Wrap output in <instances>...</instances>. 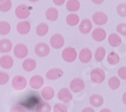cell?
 Here are the masks:
<instances>
[{
    "mask_svg": "<svg viewBox=\"0 0 126 112\" xmlns=\"http://www.w3.org/2000/svg\"><path fill=\"white\" fill-rule=\"evenodd\" d=\"M90 78L91 81L95 84H101L104 82L105 78H106V74H105V71L101 68H95L91 71L90 74Z\"/></svg>",
    "mask_w": 126,
    "mask_h": 112,
    "instance_id": "6da1fadb",
    "label": "cell"
},
{
    "mask_svg": "<svg viewBox=\"0 0 126 112\" xmlns=\"http://www.w3.org/2000/svg\"><path fill=\"white\" fill-rule=\"evenodd\" d=\"M77 57H78L77 50L75 49V48H73V47H67L64 50H63V53H62L63 60H64L65 62H67V63L75 62Z\"/></svg>",
    "mask_w": 126,
    "mask_h": 112,
    "instance_id": "7a4b0ae2",
    "label": "cell"
},
{
    "mask_svg": "<svg viewBox=\"0 0 126 112\" xmlns=\"http://www.w3.org/2000/svg\"><path fill=\"white\" fill-rule=\"evenodd\" d=\"M12 87L14 90L16 91H22L26 88L27 86V81L25 79V77L21 76V75H17L12 79Z\"/></svg>",
    "mask_w": 126,
    "mask_h": 112,
    "instance_id": "3957f363",
    "label": "cell"
},
{
    "mask_svg": "<svg viewBox=\"0 0 126 112\" xmlns=\"http://www.w3.org/2000/svg\"><path fill=\"white\" fill-rule=\"evenodd\" d=\"M49 45L52 48H62L65 45V37L63 36L61 33H55L52 34L50 39H49Z\"/></svg>",
    "mask_w": 126,
    "mask_h": 112,
    "instance_id": "277c9868",
    "label": "cell"
},
{
    "mask_svg": "<svg viewBox=\"0 0 126 112\" xmlns=\"http://www.w3.org/2000/svg\"><path fill=\"white\" fill-rule=\"evenodd\" d=\"M30 15V7L25 4H20L15 8V16L19 19H26Z\"/></svg>",
    "mask_w": 126,
    "mask_h": 112,
    "instance_id": "5b68a950",
    "label": "cell"
},
{
    "mask_svg": "<svg viewBox=\"0 0 126 112\" xmlns=\"http://www.w3.org/2000/svg\"><path fill=\"white\" fill-rule=\"evenodd\" d=\"M13 54L17 59H25L28 55V48L24 44H17L13 48Z\"/></svg>",
    "mask_w": 126,
    "mask_h": 112,
    "instance_id": "8992f818",
    "label": "cell"
},
{
    "mask_svg": "<svg viewBox=\"0 0 126 112\" xmlns=\"http://www.w3.org/2000/svg\"><path fill=\"white\" fill-rule=\"evenodd\" d=\"M85 88V82L81 78H74L70 83V89L74 93H79Z\"/></svg>",
    "mask_w": 126,
    "mask_h": 112,
    "instance_id": "52a82bcc",
    "label": "cell"
},
{
    "mask_svg": "<svg viewBox=\"0 0 126 112\" xmlns=\"http://www.w3.org/2000/svg\"><path fill=\"white\" fill-rule=\"evenodd\" d=\"M92 20L95 24L101 26V25H104V24H106L108 22V16L103 11H97V12H95L93 14Z\"/></svg>",
    "mask_w": 126,
    "mask_h": 112,
    "instance_id": "ba28073f",
    "label": "cell"
},
{
    "mask_svg": "<svg viewBox=\"0 0 126 112\" xmlns=\"http://www.w3.org/2000/svg\"><path fill=\"white\" fill-rule=\"evenodd\" d=\"M34 52L36 56L43 58V57H47L49 55L50 48H49V46L46 43H38L34 48Z\"/></svg>",
    "mask_w": 126,
    "mask_h": 112,
    "instance_id": "9c48e42d",
    "label": "cell"
},
{
    "mask_svg": "<svg viewBox=\"0 0 126 112\" xmlns=\"http://www.w3.org/2000/svg\"><path fill=\"white\" fill-rule=\"evenodd\" d=\"M79 30L82 34H88L91 30H92V27H93V24H92V21L89 19V18H85L83 19L82 21L79 22Z\"/></svg>",
    "mask_w": 126,
    "mask_h": 112,
    "instance_id": "30bf717a",
    "label": "cell"
},
{
    "mask_svg": "<svg viewBox=\"0 0 126 112\" xmlns=\"http://www.w3.org/2000/svg\"><path fill=\"white\" fill-rule=\"evenodd\" d=\"M106 36H107V33H106V30L102 27H97L95 28L92 32V37L94 40L100 43V42H103V40L106 39Z\"/></svg>",
    "mask_w": 126,
    "mask_h": 112,
    "instance_id": "8fae6325",
    "label": "cell"
},
{
    "mask_svg": "<svg viewBox=\"0 0 126 112\" xmlns=\"http://www.w3.org/2000/svg\"><path fill=\"white\" fill-rule=\"evenodd\" d=\"M92 57H93V54L91 52V49L88 48H83L79 53V60H80V62L83 63V64H88L92 60Z\"/></svg>",
    "mask_w": 126,
    "mask_h": 112,
    "instance_id": "7c38bea8",
    "label": "cell"
},
{
    "mask_svg": "<svg viewBox=\"0 0 126 112\" xmlns=\"http://www.w3.org/2000/svg\"><path fill=\"white\" fill-rule=\"evenodd\" d=\"M29 86L32 89H40L45 84V80L44 78L39 76V75H35L33 77H31L29 80Z\"/></svg>",
    "mask_w": 126,
    "mask_h": 112,
    "instance_id": "4fadbf2b",
    "label": "cell"
},
{
    "mask_svg": "<svg viewBox=\"0 0 126 112\" xmlns=\"http://www.w3.org/2000/svg\"><path fill=\"white\" fill-rule=\"evenodd\" d=\"M64 76V71L60 68H54V69H50L49 71H47L46 77L48 80H58L60 78H62Z\"/></svg>",
    "mask_w": 126,
    "mask_h": 112,
    "instance_id": "5bb4252c",
    "label": "cell"
},
{
    "mask_svg": "<svg viewBox=\"0 0 126 112\" xmlns=\"http://www.w3.org/2000/svg\"><path fill=\"white\" fill-rule=\"evenodd\" d=\"M30 23L27 21V20H23L22 19V21H20L17 23L16 25V30H17V32L19 34H22V35H25L27 34L29 32H30Z\"/></svg>",
    "mask_w": 126,
    "mask_h": 112,
    "instance_id": "9a60e30c",
    "label": "cell"
},
{
    "mask_svg": "<svg viewBox=\"0 0 126 112\" xmlns=\"http://www.w3.org/2000/svg\"><path fill=\"white\" fill-rule=\"evenodd\" d=\"M58 97L62 102H70L73 99V94L68 88H62L58 93Z\"/></svg>",
    "mask_w": 126,
    "mask_h": 112,
    "instance_id": "2e32d148",
    "label": "cell"
},
{
    "mask_svg": "<svg viewBox=\"0 0 126 112\" xmlns=\"http://www.w3.org/2000/svg\"><path fill=\"white\" fill-rule=\"evenodd\" d=\"M13 64H14L13 59L9 55H4L0 58V67L3 68V69H6V70L11 69Z\"/></svg>",
    "mask_w": 126,
    "mask_h": 112,
    "instance_id": "e0dca14e",
    "label": "cell"
},
{
    "mask_svg": "<svg viewBox=\"0 0 126 112\" xmlns=\"http://www.w3.org/2000/svg\"><path fill=\"white\" fill-rule=\"evenodd\" d=\"M13 45L11 43V40H9L8 38H3V39H0V53H9L10 50L12 49Z\"/></svg>",
    "mask_w": 126,
    "mask_h": 112,
    "instance_id": "ac0fdd59",
    "label": "cell"
},
{
    "mask_svg": "<svg viewBox=\"0 0 126 112\" xmlns=\"http://www.w3.org/2000/svg\"><path fill=\"white\" fill-rule=\"evenodd\" d=\"M108 43L111 47L117 48V47L121 46V44H122V37L119 34L113 32V33L109 34V36H108Z\"/></svg>",
    "mask_w": 126,
    "mask_h": 112,
    "instance_id": "d6986e66",
    "label": "cell"
},
{
    "mask_svg": "<svg viewBox=\"0 0 126 112\" xmlns=\"http://www.w3.org/2000/svg\"><path fill=\"white\" fill-rule=\"evenodd\" d=\"M41 97H43L46 101H49L55 97V89L50 87V86H47L45 88L41 89Z\"/></svg>",
    "mask_w": 126,
    "mask_h": 112,
    "instance_id": "ffe728a7",
    "label": "cell"
},
{
    "mask_svg": "<svg viewBox=\"0 0 126 112\" xmlns=\"http://www.w3.org/2000/svg\"><path fill=\"white\" fill-rule=\"evenodd\" d=\"M90 100V104L93 106V107H101L104 103V99L101 95L99 94H93L90 96L89 98Z\"/></svg>",
    "mask_w": 126,
    "mask_h": 112,
    "instance_id": "44dd1931",
    "label": "cell"
},
{
    "mask_svg": "<svg viewBox=\"0 0 126 112\" xmlns=\"http://www.w3.org/2000/svg\"><path fill=\"white\" fill-rule=\"evenodd\" d=\"M46 17L49 21H56L59 18V10L55 7H49L46 11Z\"/></svg>",
    "mask_w": 126,
    "mask_h": 112,
    "instance_id": "7402d4cb",
    "label": "cell"
},
{
    "mask_svg": "<svg viewBox=\"0 0 126 112\" xmlns=\"http://www.w3.org/2000/svg\"><path fill=\"white\" fill-rule=\"evenodd\" d=\"M66 22L70 26H76L80 22V16L75 12H72L66 17Z\"/></svg>",
    "mask_w": 126,
    "mask_h": 112,
    "instance_id": "603a6c76",
    "label": "cell"
},
{
    "mask_svg": "<svg viewBox=\"0 0 126 112\" xmlns=\"http://www.w3.org/2000/svg\"><path fill=\"white\" fill-rule=\"evenodd\" d=\"M36 68V62L33 59H25L22 63V69L26 72H31Z\"/></svg>",
    "mask_w": 126,
    "mask_h": 112,
    "instance_id": "cb8c5ba5",
    "label": "cell"
},
{
    "mask_svg": "<svg viewBox=\"0 0 126 112\" xmlns=\"http://www.w3.org/2000/svg\"><path fill=\"white\" fill-rule=\"evenodd\" d=\"M67 10L70 12H76L80 9L81 3L79 0H68V2L66 4Z\"/></svg>",
    "mask_w": 126,
    "mask_h": 112,
    "instance_id": "d4e9b609",
    "label": "cell"
},
{
    "mask_svg": "<svg viewBox=\"0 0 126 112\" xmlns=\"http://www.w3.org/2000/svg\"><path fill=\"white\" fill-rule=\"evenodd\" d=\"M107 62L112 66L117 65L120 62V56L116 52H110L107 55Z\"/></svg>",
    "mask_w": 126,
    "mask_h": 112,
    "instance_id": "484cf974",
    "label": "cell"
},
{
    "mask_svg": "<svg viewBox=\"0 0 126 112\" xmlns=\"http://www.w3.org/2000/svg\"><path fill=\"white\" fill-rule=\"evenodd\" d=\"M48 29H49V27H48L47 23L41 22V23H39L36 26V30H35V32H36V34L38 36H45L46 34H47Z\"/></svg>",
    "mask_w": 126,
    "mask_h": 112,
    "instance_id": "4316f807",
    "label": "cell"
},
{
    "mask_svg": "<svg viewBox=\"0 0 126 112\" xmlns=\"http://www.w3.org/2000/svg\"><path fill=\"white\" fill-rule=\"evenodd\" d=\"M10 30H11V25H10L9 22L5 21V20L0 21V34L7 35L10 32Z\"/></svg>",
    "mask_w": 126,
    "mask_h": 112,
    "instance_id": "83f0119b",
    "label": "cell"
},
{
    "mask_svg": "<svg viewBox=\"0 0 126 112\" xmlns=\"http://www.w3.org/2000/svg\"><path fill=\"white\" fill-rule=\"evenodd\" d=\"M11 8H12L11 0H0V11L1 12H8Z\"/></svg>",
    "mask_w": 126,
    "mask_h": 112,
    "instance_id": "f1b7e54d",
    "label": "cell"
},
{
    "mask_svg": "<svg viewBox=\"0 0 126 112\" xmlns=\"http://www.w3.org/2000/svg\"><path fill=\"white\" fill-rule=\"evenodd\" d=\"M95 59L97 62H102V61L105 59V57H106V49H105V48L103 47H99L96 52H95Z\"/></svg>",
    "mask_w": 126,
    "mask_h": 112,
    "instance_id": "f546056e",
    "label": "cell"
},
{
    "mask_svg": "<svg viewBox=\"0 0 126 112\" xmlns=\"http://www.w3.org/2000/svg\"><path fill=\"white\" fill-rule=\"evenodd\" d=\"M120 84H121L120 83V79L118 77H116V76H113L108 80V85H109L110 89H112V90L118 89L120 87Z\"/></svg>",
    "mask_w": 126,
    "mask_h": 112,
    "instance_id": "4dcf8cb0",
    "label": "cell"
},
{
    "mask_svg": "<svg viewBox=\"0 0 126 112\" xmlns=\"http://www.w3.org/2000/svg\"><path fill=\"white\" fill-rule=\"evenodd\" d=\"M116 11H117V13H118L119 16L125 17L126 16V3L125 2H122V3L118 4V6L116 8Z\"/></svg>",
    "mask_w": 126,
    "mask_h": 112,
    "instance_id": "1f68e13d",
    "label": "cell"
},
{
    "mask_svg": "<svg viewBox=\"0 0 126 112\" xmlns=\"http://www.w3.org/2000/svg\"><path fill=\"white\" fill-rule=\"evenodd\" d=\"M52 111L54 112H67L68 107L63 103H57V104H55L54 108H52Z\"/></svg>",
    "mask_w": 126,
    "mask_h": 112,
    "instance_id": "d6a6232c",
    "label": "cell"
},
{
    "mask_svg": "<svg viewBox=\"0 0 126 112\" xmlns=\"http://www.w3.org/2000/svg\"><path fill=\"white\" fill-rule=\"evenodd\" d=\"M9 81V75L5 72H0V85H5Z\"/></svg>",
    "mask_w": 126,
    "mask_h": 112,
    "instance_id": "836d02e7",
    "label": "cell"
},
{
    "mask_svg": "<svg viewBox=\"0 0 126 112\" xmlns=\"http://www.w3.org/2000/svg\"><path fill=\"white\" fill-rule=\"evenodd\" d=\"M117 32L123 36L126 35V23L123 22V23H119L117 25Z\"/></svg>",
    "mask_w": 126,
    "mask_h": 112,
    "instance_id": "e575fe53",
    "label": "cell"
},
{
    "mask_svg": "<svg viewBox=\"0 0 126 112\" xmlns=\"http://www.w3.org/2000/svg\"><path fill=\"white\" fill-rule=\"evenodd\" d=\"M40 106L43 107V108H38V109H37L38 111H41V112H49V111H51L50 105H48V104L46 103V102H43V103L40 104Z\"/></svg>",
    "mask_w": 126,
    "mask_h": 112,
    "instance_id": "d590c367",
    "label": "cell"
},
{
    "mask_svg": "<svg viewBox=\"0 0 126 112\" xmlns=\"http://www.w3.org/2000/svg\"><path fill=\"white\" fill-rule=\"evenodd\" d=\"M118 76L122 80H125L126 79V67L125 66L119 68V70H118Z\"/></svg>",
    "mask_w": 126,
    "mask_h": 112,
    "instance_id": "8d00e7d4",
    "label": "cell"
},
{
    "mask_svg": "<svg viewBox=\"0 0 126 112\" xmlns=\"http://www.w3.org/2000/svg\"><path fill=\"white\" fill-rule=\"evenodd\" d=\"M10 111H11V112H16V111H18V112H24L25 108H23L22 106H20V105H14L11 109H10Z\"/></svg>",
    "mask_w": 126,
    "mask_h": 112,
    "instance_id": "74e56055",
    "label": "cell"
},
{
    "mask_svg": "<svg viewBox=\"0 0 126 112\" xmlns=\"http://www.w3.org/2000/svg\"><path fill=\"white\" fill-rule=\"evenodd\" d=\"M52 2H54L56 5H58V6H62L66 2V0H52Z\"/></svg>",
    "mask_w": 126,
    "mask_h": 112,
    "instance_id": "f35d334b",
    "label": "cell"
},
{
    "mask_svg": "<svg viewBox=\"0 0 126 112\" xmlns=\"http://www.w3.org/2000/svg\"><path fill=\"white\" fill-rule=\"evenodd\" d=\"M95 109L92 108V107H88V108H84L83 109V112H94Z\"/></svg>",
    "mask_w": 126,
    "mask_h": 112,
    "instance_id": "ab89813d",
    "label": "cell"
},
{
    "mask_svg": "<svg viewBox=\"0 0 126 112\" xmlns=\"http://www.w3.org/2000/svg\"><path fill=\"white\" fill-rule=\"evenodd\" d=\"M91 1L95 4H102L104 2V0H91Z\"/></svg>",
    "mask_w": 126,
    "mask_h": 112,
    "instance_id": "60d3db41",
    "label": "cell"
},
{
    "mask_svg": "<svg viewBox=\"0 0 126 112\" xmlns=\"http://www.w3.org/2000/svg\"><path fill=\"white\" fill-rule=\"evenodd\" d=\"M101 111H102V112H111V110H110V109H107V108H104V109H102Z\"/></svg>",
    "mask_w": 126,
    "mask_h": 112,
    "instance_id": "b9f144b4",
    "label": "cell"
},
{
    "mask_svg": "<svg viewBox=\"0 0 126 112\" xmlns=\"http://www.w3.org/2000/svg\"><path fill=\"white\" fill-rule=\"evenodd\" d=\"M123 102H124V104H126V93L123 94Z\"/></svg>",
    "mask_w": 126,
    "mask_h": 112,
    "instance_id": "7bdbcfd3",
    "label": "cell"
},
{
    "mask_svg": "<svg viewBox=\"0 0 126 112\" xmlns=\"http://www.w3.org/2000/svg\"><path fill=\"white\" fill-rule=\"evenodd\" d=\"M28 1H29V2H33V3H34V2H37V1H39V0H28Z\"/></svg>",
    "mask_w": 126,
    "mask_h": 112,
    "instance_id": "ee69618b",
    "label": "cell"
}]
</instances>
